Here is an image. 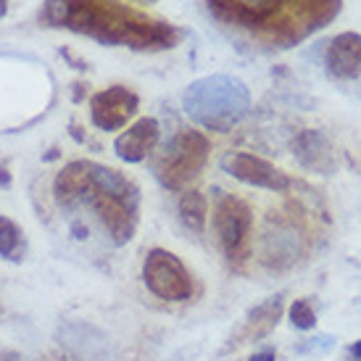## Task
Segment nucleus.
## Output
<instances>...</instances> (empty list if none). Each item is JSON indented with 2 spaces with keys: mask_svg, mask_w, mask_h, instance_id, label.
<instances>
[{
  "mask_svg": "<svg viewBox=\"0 0 361 361\" xmlns=\"http://www.w3.org/2000/svg\"><path fill=\"white\" fill-rule=\"evenodd\" d=\"M142 280H145V288L161 301H190L195 290L190 271L180 261V256L164 248L148 251L145 264H142Z\"/></svg>",
  "mask_w": 361,
  "mask_h": 361,
  "instance_id": "nucleus-6",
  "label": "nucleus"
},
{
  "mask_svg": "<svg viewBox=\"0 0 361 361\" xmlns=\"http://www.w3.org/2000/svg\"><path fill=\"white\" fill-rule=\"evenodd\" d=\"M137 3H156V0H137Z\"/></svg>",
  "mask_w": 361,
  "mask_h": 361,
  "instance_id": "nucleus-22",
  "label": "nucleus"
},
{
  "mask_svg": "<svg viewBox=\"0 0 361 361\" xmlns=\"http://www.w3.org/2000/svg\"><path fill=\"white\" fill-rule=\"evenodd\" d=\"M87 185V161H71L56 174L53 180V195L61 209H71L82 201Z\"/></svg>",
  "mask_w": 361,
  "mask_h": 361,
  "instance_id": "nucleus-14",
  "label": "nucleus"
},
{
  "mask_svg": "<svg viewBox=\"0 0 361 361\" xmlns=\"http://www.w3.org/2000/svg\"><path fill=\"white\" fill-rule=\"evenodd\" d=\"M221 166L235 180H240L243 185H251V188H261V190H271V192H282L288 190V188H293L290 174H285L274 164H269V161L261 159V156H253V153H245V151L227 153L224 161H221Z\"/></svg>",
  "mask_w": 361,
  "mask_h": 361,
  "instance_id": "nucleus-8",
  "label": "nucleus"
},
{
  "mask_svg": "<svg viewBox=\"0 0 361 361\" xmlns=\"http://www.w3.org/2000/svg\"><path fill=\"white\" fill-rule=\"evenodd\" d=\"M248 361H277V356H274V351H259V353H253Z\"/></svg>",
  "mask_w": 361,
  "mask_h": 361,
  "instance_id": "nucleus-19",
  "label": "nucleus"
},
{
  "mask_svg": "<svg viewBox=\"0 0 361 361\" xmlns=\"http://www.w3.org/2000/svg\"><path fill=\"white\" fill-rule=\"evenodd\" d=\"M345 361H361V341L348 345V351H345Z\"/></svg>",
  "mask_w": 361,
  "mask_h": 361,
  "instance_id": "nucleus-18",
  "label": "nucleus"
},
{
  "mask_svg": "<svg viewBox=\"0 0 361 361\" xmlns=\"http://www.w3.org/2000/svg\"><path fill=\"white\" fill-rule=\"evenodd\" d=\"M182 224L192 232L206 230V221H209V203L198 190H182V198L177 203Z\"/></svg>",
  "mask_w": 361,
  "mask_h": 361,
  "instance_id": "nucleus-15",
  "label": "nucleus"
},
{
  "mask_svg": "<svg viewBox=\"0 0 361 361\" xmlns=\"http://www.w3.org/2000/svg\"><path fill=\"white\" fill-rule=\"evenodd\" d=\"M253 230V211L251 206L238 195H219L214 206V232L219 238V245L224 248L227 259L240 261L245 259L248 240Z\"/></svg>",
  "mask_w": 361,
  "mask_h": 361,
  "instance_id": "nucleus-7",
  "label": "nucleus"
},
{
  "mask_svg": "<svg viewBox=\"0 0 361 361\" xmlns=\"http://www.w3.org/2000/svg\"><path fill=\"white\" fill-rule=\"evenodd\" d=\"M161 137V124L153 116H142L132 127L121 132L116 142H114V151L121 161L127 164H140L153 153V148L159 145Z\"/></svg>",
  "mask_w": 361,
  "mask_h": 361,
  "instance_id": "nucleus-10",
  "label": "nucleus"
},
{
  "mask_svg": "<svg viewBox=\"0 0 361 361\" xmlns=\"http://www.w3.org/2000/svg\"><path fill=\"white\" fill-rule=\"evenodd\" d=\"M211 153V142L201 130H182L166 145L156 166V177L166 190H188L198 174L203 171Z\"/></svg>",
  "mask_w": 361,
  "mask_h": 361,
  "instance_id": "nucleus-4",
  "label": "nucleus"
},
{
  "mask_svg": "<svg viewBox=\"0 0 361 361\" xmlns=\"http://www.w3.org/2000/svg\"><path fill=\"white\" fill-rule=\"evenodd\" d=\"M8 13V0H0V19Z\"/></svg>",
  "mask_w": 361,
  "mask_h": 361,
  "instance_id": "nucleus-21",
  "label": "nucleus"
},
{
  "mask_svg": "<svg viewBox=\"0 0 361 361\" xmlns=\"http://www.w3.org/2000/svg\"><path fill=\"white\" fill-rule=\"evenodd\" d=\"M290 324L295 327V330H314L317 327V314H314V309H311L309 301H293L290 303Z\"/></svg>",
  "mask_w": 361,
  "mask_h": 361,
  "instance_id": "nucleus-17",
  "label": "nucleus"
},
{
  "mask_svg": "<svg viewBox=\"0 0 361 361\" xmlns=\"http://www.w3.org/2000/svg\"><path fill=\"white\" fill-rule=\"evenodd\" d=\"M42 19L51 27H66L98 42L132 51H166L185 37L174 24L151 19L119 0H48Z\"/></svg>",
  "mask_w": 361,
  "mask_h": 361,
  "instance_id": "nucleus-1",
  "label": "nucleus"
},
{
  "mask_svg": "<svg viewBox=\"0 0 361 361\" xmlns=\"http://www.w3.org/2000/svg\"><path fill=\"white\" fill-rule=\"evenodd\" d=\"M21 253H24V232L8 216H0V256L8 261H21Z\"/></svg>",
  "mask_w": 361,
  "mask_h": 361,
  "instance_id": "nucleus-16",
  "label": "nucleus"
},
{
  "mask_svg": "<svg viewBox=\"0 0 361 361\" xmlns=\"http://www.w3.org/2000/svg\"><path fill=\"white\" fill-rule=\"evenodd\" d=\"M137 109H140V98L130 87L114 85V87H106V90L92 95L90 119L98 130L116 132L127 127V121L137 114Z\"/></svg>",
  "mask_w": 361,
  "mask_h": 361,
  "instance_id": "nucleus-9",
  "label": "nucleus"
},
{
  "mask_svg": "<svg viewBox=\"0 0 361 361\" xmlns=\"http://www.w3.org/2000/svg\"><path fill=\"white\" fill-rule=\"evenodd\" d=\"M182 109L198 127L214 132H230L251 111V92L245 82L230 74H211L188 85Z\"/></svg>",
  "mask_w": 361,
  "mask_h": 361,
  "instance_id": "nucleus-3",
  "label": "nucleus"
},
{
  "mask_svg": "<svg viewBox=\"0 0 361 361\" xmlns=\"http://www.w3.org/2000/svg\"><path fill=\"white\" fill-rule=\"evenodd\" d=\"M324 66L335 80L351 82L361 77V35L359 32H341L327 45Z\"/></svg>",
  "mask_w": 361,
  "mask_h": 361,
  "instance_id": "nucleus-11",
  "label": "nucleus"
},
{
  "mask_svg": "<svg viewBox=\"0 0 361 361\" xmlns=\"http://www.w3.org/2000/svg\"><path fill=\"white\" fill-rule=\"evenodd\" d=\"M80 203H87L92 214L101 219L111 240L116 245H124L135 238L137 232V221H140V195H114V192H103L92 188L90 182L85 185V195Z\"/></svg>",
  "mask_w": 361,
  "mask_h": 361,
  "instance_id": "nucleus-5",
  "label": "nucleus"
},
{
  "mask_svg": "<svg viewBox=\"0 0 361 361\" xmlns=\"http://www.w3.org/2000/svg\"><path fill=\"white\" fill-rule=\"evenodd\" d=\"M295 156L306 169L319 171V174H332L335 171V153L327 137L317 130H303L295 137Z\"/></svg>",
  "mask_w": 361,
  "mask_h": 361,
  "instance_id": "nucleus-13",
  "label": "nucleus"
},
{
  "mask_svg": "<svg viewBox=\"0 0 361 361\" xmlns=\"http://www.w3.org/2000/svg\"><path fill=\"white\" fill-rule=\"evenodd\" d=\"M280 319H282V295H271V298L259 303V306L245 317L243 327L235 332V338H232V345H243V343L267 338V335L280 324Z\"/></svg>",
  "mask_w": 361,
  "mask_h": 361,
  "instance_id": "nucleus-12",
  "label": "nucleus"
},
{
  "mask_svg": "<svg viewBox=\"0 0 361 361\" xmlns=\"http://www.w3.org/2000/svg\"><path fill=\"white\" fill-rule=\"evenodd\" d=\"M0 185H3V188H8L11 185V174L6 169H0Z\"/></svg>",
  "mask_w": 361,
  "mask_h": 361,
  "instance_id": "nucleus-20",
  "label": "nucleus"
},
{
  "mask_svg": "<svg viewBox=\"0 0 361 361\" xmlns=\"http://www.w3.org/2000/svg\"><path fill=\"white\" fill-rule=\"evenodd\" d=\"M343 8V0H209V11L269 48H293L324 30Z\"/></svg>",
  "mask_w": 361,
  "mask_h": 361,
  "instance_id": "nucleus-2",
  "label": "nucleus"
}]
</instances>
